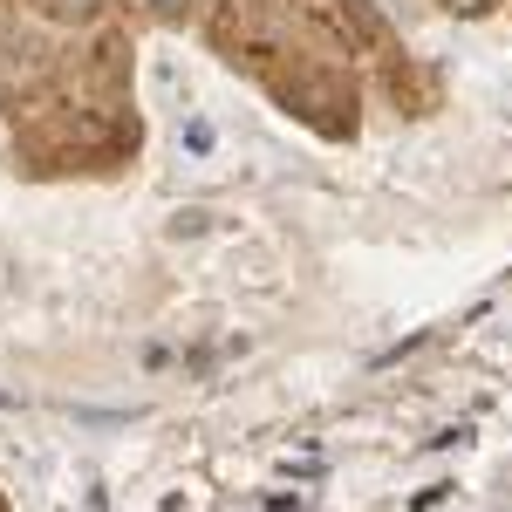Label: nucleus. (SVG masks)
Instances as JSON below:
<instances>
[{
	"instance_id": "nucleus-1",
	"label": "nucleus",
	"mask_w": 512,
	"mask_h": 512,
	"mask_svg": "<svg viewBox=\"0 0 512 512\" xmlns=\"http://www.w3.org/2000/svg\"><path fill=\"white\" fill-rule=\"evenodd\" d=\"M158 7H164V14H178V7H185V0H158Z\"/></svg>"
}]
</instances>
